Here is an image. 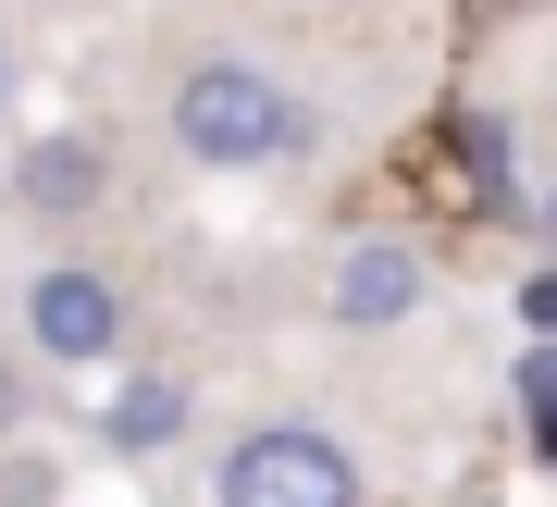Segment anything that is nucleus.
Instances as JSON below:
<instances>
[{"label": "nucleus", "mask_w": 557, "mask_h": 507, "mask_svg": "<svg viewBox=\"0 0 557 507\" xmlns=\"http://www.w3.org/2000/svg\"><path fill=\"white\" fill-rule=\"evenodd\" d=\"M0 99H13V50H0Z\"/></svg>", "instance_id": "obj_10"}, {"label": "nucleus", "mask_w": 557, "mask_h": 507, "mask_svg": "<svg viewBox=\"0 0 557 507\" xmlns=\"http://www.w3.org/2000/svg\"><path fill=\"white\" fill-rule=\"evenodd\" d=\"M25 347H38L50 371L124 359V285L100 273V260H50V273L25 285Z\"/></svg>", "instance_id": "obj_3"}, {"label": "nucleus", "mask_w": 557, "mask_h": 507, "mask_svg": "<svg viewBox=\"0 0 557 507\" xmlns=\"http://www.w3.org/2000/svg\"><path fill=\"white\" fill-rule=\"evenodd\" d=\"M174 149L199 161V174H273V161H298L322 124H310V99L273 75V62H236V50H211V62H186L174 75Z\"/></svg>", "instance_id": "obj_1"}, {"label": "nucleus", "mask_w": 557, "mask_h": 507, "mask_svg": "<svg viewBox=\"0 0 557 507\" xmlns=\"http://www.w3.org/2000/svg\"><path fill=\"white\" fill-rule=\"evenodd\" d=\"M211 507H372V495H359V458L322 421H260V433L223 446Z\"/></svg>", "instance_id": "obj_2"}, {"label": "nucleus", "mask_w": 557, "mask_h": 507, "mask_svg": "<svg viewBox=\"0 0 557 507\" xmlns=\"http://www.w3.org/2000/svg\"><path fill=\"white\" fill-rule=\"evenodd\" d=\"M186 421H199V396H186V384H174V371H137V384H124V396H112V409H100V433H112V446H124V458H161V446H174V433H186Z\"/></svg>", "instance_id": "obj_6"}, {"label": "nucleus", "mask_w": 557, "mask_h": 507, "mask_svg": "<svg viewBox=\"0 0 557 507\" xmlns=\"http://www.w3.org/2000/svg\"><path fill=\"white\" fill-rule=\"evenodd\" d=\"M520 396H533V433L557 446V347H533V359H520Z\"/></svg>", "instance_id": "obj_7"}, {"label": "nucleus", "mask_w": 557, "mask_h": 507, "mask_svg": "<svg viewBox=\"0 0 557 507\" xmlns=\"http://www.w3.org/2000/svg\"><path fill=\"white\" fill-rule=\"evenodd\" d=\"M25 421V384H13V371H0V433H13Z\"/></svg>", "instance_id": "obj_8"}, {"label": "nucleus", "mask_w": 557, "mask_h": 507, "mask_svg": "<svg viewBox=\"0 0 557 507\" xmlns=\"http://www.w3.org/2000/svg\"><path fill=\"white\" fill-rule=\"evenodd\" d=\"M112 198V149L100 137H38L13 161V211H38V223H87Z\"/></svg>", "instance_id": "obj_5"}, {"label": "nucleus", "mask_w": 557, "mask_h": 507, "mask_svg": "<svg viewBox=\"0 0 557 507\" xmlns=\"http://www.w3.org/2000/svg\"><path fill=\"white\" fill-rule=\"evenodd\" d=\"M421 297H434V260H421L409 235H359V248L335 260V285H322V310H335L347 334H397Z\"/></svg>", "instance_id": "obj_4"}, {"label": "nucleus", "mask_w": 557, "mask_h": 507, "mask_svg": "<svg viewBox=\"0 0 557 507\" xmlns=\"http://www.w3.org/2000/svg\"><path fill=\"white\" fill-rule=\"evenodd\" d=\"M533 223H545V248H557V186H545V211H533Z\"/></svg>", "instance_id": "obj_9"}]
</instances>
